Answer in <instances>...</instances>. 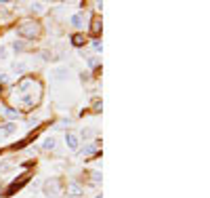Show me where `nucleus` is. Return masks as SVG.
<instances>
[{
    "instance_id": "10",
    "label": "nucleus",
    "mask_w": 210,
    "mask_h": 198,
    "mask_svg": "<svg viewBox=\"0 0 210 198\" xmlns=\"http://www.w3.org/2000/svg\"><path fill=\"white\" fill-rule=\"evenodd\" d=\"M4 116L11 118V120H15V118H19V112H17V110H11V107H6V110H4Z\"/></svg>"
},
{
    "instance_id": "13",
    "label": "nucleus",
    "mask_w": 210,
    "mask_h": 198,
    "mask_svg": "<svg viewBox=\"0 0 210 198\" xmlns=\"http://www.w3.org/2000/svg\"><path fill=\"white\" fill-rule=\"evenodd\" d=\"M71 23H74V25H80L82 23V17H80V15H74V17H71Z\"/></svg>"
},
{
    "instance_id": "5",
    "label": "nucleus",
    "mask_w": 210,
    "mask_h": 198,
    "mask_svg": "<svg viewBox=\"0 0 210 198\" xmlns=\"http://www.w3.org/2000/svg\"><path fill=\"white\" fill-rule=\"evenodd\" d=\"M65 141H67V148H70V150H76V148H78V135H74V133H67Z\"/></svg>"
},
{
    "instance_id": "17",
    "label": "nucleus",
    "mask_w": 210,
    "mask_h": 198,
    "mask_svg": "<svg viewBox=\"0 0 210 198\" xmlns=\"http://www.w3.org/2000/svg\"><path fill=\"white\" fill-rule=\"evenodd\" d=\"M97 198H101V196H97Z\"/></svg>"
},
{
    "instance_id": "15",
    "label": "nucleus",
    "mask_w": 210,
    "mask_h": 198,
    "mask_svg": "<svg viewBox=\"0 0 210 198\" xmlns=\"http://www.w3.org/2000/svg\"><path fill=\"white\" fill-rule=\"evenodd\" d=\"M25 44H21V42H15V51H23Z\"/></svg>"
},
{
    "instance_id": "14",
    "label": "nucleus",
    "mask_w": 210,
    "mask_h": 198,
    "mask_svg": "<svg viewBox=\"0 0 210 198\" xmlns=\"http://www.w3.org/2000/svg\"><path fill=\"white\" fill-rule=\"evenodd\" d=\"M91 177H93L95 183H97V181H101V175H99V173H91Z\"/></svg>"
},
{
    "instance_id": "7",
    "label": "nucleus",
    "mask_w": 210,
    "mask_h": 198,
    "mask_svg": "<svg viewBox=\"0 0 210 198\" xmlns=\"http://www.w3.org/2000/svg\"><path fill=\"white\" fill-rule=\"evenodd\" d=\"M67 192H70L74 198H80L82 196V187L78 186V183H70V186H67Z\"/></svg>"
},
{
    "instance_id": "12",
    "label": "nucleus",
    "mask_w": 210,
    "mask_h": 198,
    "mask_svg": "<svg viewBox=\"0 0 210 198\" xmlns=\"http://www.w3.org/2000/svg\"><path fill=\"white\" fill-rule=\"evenodd\" d=\"M44 150H55V139H53V137H48V139L44 141Z\"/></svg>"
},
{
    "instance_id": "3",
    "label": "nucleus",
    "mask_w": 210,
    "mask_h": 198,
    "mask_svg": "<svg viewBox=\"0 0 210 198\" xmlns=\"http://www.w3.org/2000/svg\"><path fill=\"white\" fill-rule=\"evenodd\" d=\"M19 34L25 36V38H30V40H34L40 36V23H36V21H23V23L19 25Z\"/></svg>"
},
{
    "instance_id": "4",
    "label": "nucleus",
    "mask_w": 210,
    "mask_h": 198,
    "mask_svg": "<svg viewBox=\"0 0 210 198\" xmlns=\"http://www.w3.org/2000/svg\"><path fill=\"white\" fill-rule=\"evenodd\" d=\"M27 179H30V177H27V175H23V177H21L19 181H15V183H13V186L9 187V190H6V196H11V194H15V192H17V190H19L21 186H23V183H27Z\"/></svg>"
},
{
    "instance_id": "1",
    "label": "nucleus",
    "mask_w": 210,
    "mask_h": 198,
    "mask_svg": "<svg viewBox=\"0 0 210 198\" xmlns=\"http://www.w3.org/2000/svg\"><path fill=\"white\" fill-rule=\"evenodd\" d=\"M17 91H19V103L23 107H34L40 103L42 99V84L36 78H23V80L17 84Z\"/></svg>"
},
{
    "instance_id": "11",
    "label": "nucleus",
    "mask_w": 210,
    "mask_h": 198,
    "mask_svg": "<svg viewBox=\"0 0 210 198\" xmlns=\"http://www.w3.org/2000/svg\"><path fill=\"white\" fill-rule=\"evenodd\" d=\"M101 110H103V103H101L99 99H95V101H93V112H95V114H99Z\"/></svg>"
},
{
    "instance_id": "2",
    "label": "nucleus",
    "mask_w": 210,
    "mask_h": 198,
    "mask_svg": "<svg viewBox=\"0 0 210 198\" xmlns=\"http://www.w3.org/2000/svg\"><path fill=\"white\" fill-rule=\"evenodd\" d=\"M44 194H46L48 198H61V194H63V183H61V179H57V177L48 179L46 183H44Z\"/></svg>"
},
{
    "instance_id": "8",
    "label": "nucleus",
    "mask_w": 210,
    "mask_h": 198,
    "mask_svg": "<svg viewBox=\"0 0 210 198\" xmlns=\"http://www.w3.org/2000/svg\"><path fill=\"white\" fill-rule=\"evenodd\" d=\"M84 42H86V38H84L82 34H74L71 36V44H74V47H84Z\"/></svg>"
},
{
    "instance_id": "6",
    "label": "nucleus",
    "mask_w": 210,
    "mask_h": 198,
    "mask_svg": "<svg viewBox=\"0 0 210 198\" xmlns=\"http://www.w3.org/2000/svg\"><path fill=\"white\" fill-rule=\"evenodd\" d=\"M101 32V19L99 17H93V23H91V34L93 36H99Z\"/></svg>"
},
{
    "instance_id": "9",
    "label": "nucleus",
    "mask_w": 210,
    "mask_h": 198,
    "mask_svg": "<svg viewBox=\"0 0 210 198\" xmlns=\"http://www.w3.org/2000/svg\"><path fill=\"white\" fill-rule=\"evenodd\" d=\"M13 131H15V124H4V127L0 128V137H6V135H11Z\"/></svg>"
},
{
    "instance_id": "16",
    "label": "nucleus",
    "mask_w": 210,
    "mask_h": 198,
    "mask_svg": "<svg viewBox=\"0 0 210 198\" xmlns=\"http://www.w3.org/2000/svg\"><path fill=\"white\" fill-rule=\"evenodd\" d=\"M34 11H42V4L40 2H34Z\"/></svg>"
}]
</instances>
